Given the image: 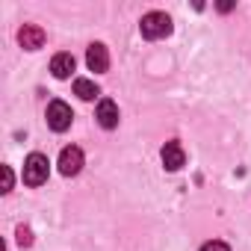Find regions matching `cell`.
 Returning <instances> with one entry per match:
<instances>
[{
    "label": "cell",
    "mask_w": 251,
    "mask_h": 251,
    "mask_svg": "<svg viewBox=\"0 0 251 251\" xmlns=\"http://www.w3.org/2000/svg\"><path fill=\"white\" fill-rule=\"evenodd\" d=\"M139 27H142V36H145V39L157 42V39H166V36L172 33V18H169L166 12H148Z\"/></svg>",
    "instance_id": "cell-1"
},
{
    "label": "cell",
    "mask_w": 251,
    "mask_h": 251,
    "mask_svg": "<svg viewBox=\"0 0 251 251\" xmlns=\"http://www.w3.org/2000/svg\"><path fill=\"white\" fill-rule=\"evenodd\" d=\"M48 172H50V163L45 154H30L24 160V183L27 186H42L48 180Z\"/></svg>",
    "instance_id": "cell-2"
},
{
    "label": "cell",
    "mask_w": 251,
    "mask_h": 251,
    "mask_svg": "<svg viewBox=\"0 0 251 251\" xmlns=\"http://www.w3.org/2000/svg\"><path fill=\"white\" fill-rule=\"evenodd\" d=\"M71 121H74V112H71L68 103H62V100L48 103V124H50V130L65 133V130L71 127Z\"/></svg>",
    "instance_id": "cell-3"
},
{
    "label": "cell",
    "mask_w": 251,
    "mask_h": 251,
    "mask_svg": "<svg viewBox=\"0 0 251 251\" xmlns=\"http://www.w3.org/2000/svg\"><path fill=\"white\" fill-rule=\"evenodd\" d=\"M80 169H83V151L74 148V145L62 148V154H59V172H62L65 177H74Z\"/></svg>",
    "instance_id": "cell-4"
},
{
    "label": "cell",
    "mask_w": 251,
    "mask_h": 251,
    "mask_svg": "<svg viewBox=\"0 0 251 251\" xmlns=\"http://www.w3.org/2000/svg\"><path fill=\"white\" fill-rule=\"evenodd\" d=\"M86 65L92 68V71H106L109 68V53H106V45H100V42H95V45H89V50H86Z\"/></svg>",
    "instance_id": "cell-5"
},
{
    "label": "cell",
    "mask_w": 251,
    "mask_h": 251,
    "mask_svg": "<svg viewBox=\"0 0 251 251\" xmlns=\"http://www.w3.org/2000/svg\"><path fill=\"white\" fill-rule=\"evenodd\" d=\"M18 42H21V48H27V50H39V48L45 45V30L36 27V24H24L21 33H18Z\"/></svg>",
    "instance_id": "cell-6"
},
{
    "label": "cell",
    "mask_w": 251,
    "mask_h": 251,
    "mask_svg": "<svg viewBox=\"0 0 251 251\" xmlns=\"http://www.w3.org/2000/svg\"><path fill=\"white\" fill-rule=\"evenodd\" d=\"M98 124L103 130H112V127H118V106H115V100H100L98 103Z\"/></svg>",
    "instance_id": "cell-7"
},
{
    "label": "cell",
    "mask_w": 251,
    "mask_h": 251,
    "mask_svg": "<svg viewBox=\"0 0 251 251\" xmlns=\"http://www.w3.org/2000/svg\"><path fill=\"white\" fill-rule=\"evenodd\" d=\"M183 163H186L183 148H180L177 142H166V145H163V166H166L169 172H177V169H183Z\"/></svg>",
    "instance_id": "cell-8"
},
{
    "label": "cell",
    "mask_w": 251,
    "mask_h": 251,
    "mask_svg": "<svg viewBox=\"0 0 251 251\" xmlns=\"http://www.w3.org/2000/svg\"><path fill=\"white\" fill-rule=\"evenodd\" d=\"M74 56L71 53H56L53 56V62H50V71H53V77H59V80H65V77H71V71H74Z\"/></svg>",
    "instance_id": "cell-9"
},
{
    "label": "cell",
    "mask_w": 251,
    "mask_h": 251,
    "mask_svg": "<svg viewBox=\"0 0 251 251\" xmlns=\"http://www.w3.org/2000/svg\"><path fill=\"white\" fill-rule=\"evenodd\" d=\"M74 95H80L83 100H95V98L100 95V89H98V83H92V80H83V77H80V80L74 83Z\"/></svg>",
    "instance_id": "cell-10"
},
{
    "label": "cell",
    "mask_w": 251,
    "mask_h": 251,
    "mask_svg": "<svg viewBox=\"0 0 251 251\" xmlns=\"http://www.w3.org/2000/svg\"><path fill=\"white\" fill-rule=\"evenodd\" d=\"M201 251H230V248H227L222 239H213V242H204V245H201Z\"/></svg>",
    "instance_id": "cell-11"
},
{
    "label": "cell",
    "mask_w": 251,
    "mask_h": 251,
    "mask_svg": "<svg viewBox=\"0 0 251 251\" xmlns=\"http://www.w3.org/2000/svg\"><path fill=\"white\" fill-rule=\"evenodd\" d=\"M9 189H12V169L3 166V192H9Z\"/></svg>",
    "instance_id": "cell-12"
},
{
    "label": "cell",
    "mask_w": 251,
    "mask_h": 251,
    "mask_svg": "<svg viewBox=\"0 0 251 251\" xmlns=\"http://www.w3.org/2000/svg\"><path fill=\"white\" fill-rule=\"evenodd\" d=\"M18 242L21 245H30V230L27 227H18Z\"/></svg>",
    "instance_id": "cell-13"
}]
</instances>
